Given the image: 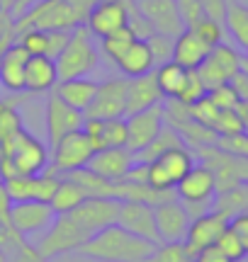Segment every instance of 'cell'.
<instances>
[{"mask_svg":"<svg viewBox=\"0 0 248 262\" xmlns=\"http://www.w3.org/2000/svg\"><path fill=\"white\" fill-rule=\"evenodd\" d=\"M229 228V216L219 211V209H212L207 214L197 216L190 221V228H188V235L182 243L188 245L190 253H200L202 248H210V245L217 243L224 231Z\"/></svg>","mask_w":248,"mask_h":262,"instance_id":"ac0fdd59","label":"cell"},{"mask_svg":"<svg viewBox=\"0 0 248 262\" xmlns=\"http://www.w3.org/2000/svg\"><path fill=\"white\" fill-rule=\"evenodd\" d=\"M231 85H234V90L239 93L241 100H246V102H248V73L239 71V73L231 78Z\"/></svg>","mask_w":248,"mask_h":262,"instance_id":"db71d44e","label":"cell"},{"mask_svg":"<svg viewBox=\"0 0 248 262\" xmlns=\"http://www.w3.org/2000/svg\"><path fill=\"white\" fill-rule=\"evenodd\" d=\"M15 3H17V0H0V10H8V12H12Z\"/></svg>","mask_w":248,"mask_h":262,"instance_id":"680465c9","label":"cell"},{"mask_svg":"<svg viewBox=\"0 0 248 262\" xmlns=\"http://www.w3.org/2000/svg\"><path fill=\"white\" fill-rule=\"evenodd\" d=\"M166 126V117H163V104H156L151 110L129 114L127 117V148L132 153L143 150L151 143L161 129Z\"/></svg>","mask_w":248,"mask_h":262,"instance_id":"2e32d148","label":"cell"},{"mask_svg":"<svg viewBox=\"0 0 248 262\" xmlns=\"http://www.w3.org/2000/svg\"><path fill=\"white\" fill-rule=\"evenodd\" d=\"M37 3H42V0H17V3H15V8H12V17L19 19L29 8H34Z\"/></svg>","mask_w":248,"mask_h":262,"instance_id":"11a10c76","label":"cell"},{"mask_svg":"<svg viewBox=\"0 0 248 262\" xmlns=\"http://www.w3.org/2000/svg\"><path fill=\"white\" fill-rule=\"evenodd\" d=\"M146 262H195V253H190L185 243H161Z\"/></svg>","mask_w":248,"mask_h":262,"instance_id":"d590c367","label":"cell"},{"mask_svg":"<svg viewBox=\"0 0 248 262\" xmlns=\"http://www.w3.org/2000/svg\"><path fill=\"white\" fill-rule=\"evenodd\" d=\"M210 51L212 47L204 44L192 29H182L173 41V61L180 63L182 68H188V71H195L204 58L210 56Z\"/></svg>","mask_w":248,"mask_h":262,"instance_id":"4316f807","label":"cell"},{"mask_svg":"<svg viewBox=\"0 0 248 262\" xmlns=\"http://www.w3.org/2000/svg\"><path fill=\"white\" fill-rule=\"evenodd\" d=\"M134 165V153L129 148H100L93 153V158L86 168H90L93 172L102 175L110 182H122L124 175L132 170Z\"/></svg>","mask_w":248,"mask_h":262,"instance_id":"603a6c76","label":"cell"},{"mask_svg":"<svg viewBox=\"0 0 248 262\" xmlns=\"http://www.w3.org/2000/svg\"><path fill=\"white\" fill-rule=\"evenodd\" d=\"M236 114L241 117V122H243V131L248 134V102L246 100H241V102L236 104Z\"/></svg>","mask_w":248,"mask_h":262,"instance_id":"9f6ffc18","label":"cell"},{"mask_svg":"<svg viewBox=\"0 0 248 262\" xmlns=\"http://www.w3.org/2000/svg\"><path fill=\"white\" fill-rule=\"evenodd\" d=\"M117 224L149 243L161 245V238L156 231V219H153V206L141 204V202H119Z\"/></svg>","mask_w":248,"mask_h":262,"instance_id":"ffe728a7","label":"cell"},{"mask_svg":"<svg viewBox=\"0 0 248 262\" xmlns=\"http://www.w3.org/2000/svg\"><path fill=\"white\" fill-rule=\"evenodd\" d=\"M207 95V88H204V83L200 80V75H197V71H190L188 73V83H185V88H182V93H180V100L182 104H192V102H197L200 97H204Z\"/></svg>","mask_w":248,"mask_h":262,"instance_id":"7dc6e473","label":"cell"},{"mask_svg":"<svg viewBox=\"0 0 248 262\" xmlns=\"http://www.w3.org/2000/svg\"><path fill=\"white\" fill-rule=\"evenodd\" d=\"M127 148V119L115 117V119H102V131H100V148Z\"/></svg>","mask_w":248,"mask_h":262,"instance_id":"e575fe53","label":"cell"},{"mask_svg":"<svg viewBox=\"0 0 248 262\" xmlns=\"http://www.w3.org/2000/svg\"><path fill=\"white\" fill-rule=\"evenodd\" d=\"M49 168V148L25 126L0 143V178L39 175Z\"/></svg>","mask_w":248,"mask_h":262,"instance_id":"7a4b0ae2","label":"cell"},{"mask_svg":"<svg viewBox=\"0 0 248 262\" xmlns=\"http://www.w3.org/2000/svg\"><path fill=\"white\" fill-rule=\"evenodd\" d=\"M115 66L119 68V73H122L124 78H136V75L151 73L153 68H156L151 51H149V44H146L143 39H136L132 47L117 58Z\"/></svg>","mask_w":248,"mask_h":262,"instance_id":"83f0119b","label":"cell"},{"mask_svg":"<svg viewBox=\"0 0 248 262\" xmlns=\"http://www.w3.org/2000/svg\"><path fill=\"white\" fill-rule=\"evenodd\" d=\"M83 199H88V196L83 194V189L78 187L76 182H71L68 178H61V182H58V187L49 204L54 209V214L58 216V214H71Z\"/></svg>","mask_w":248,"mask_h":262,"instance_id":"d6a6232c","label":"cell"},{"mask_svg":"<svg viewBox=\"0 0 248 262\" xmlns=\"http://www.w3.org/2000/svg\"><path fill=\"white\" fill-rule=\"evenodd\" d=\"M71 32H64V29H22V32H17V44L29 56L56 58L61 54V49L66 47Z\"/></svg>","mask_w":248,"mask_h":262,"instance_id":"44dd1931","label":"cell"},{"mask_svg":"<svg viewBox=\"0 0 248 262\" xmlns=\"http://www.w3.org/2000/svg\"><path fill=\"white\" fill-rule=\"evenodd\" d=\"M212 131L217 136H236V134H243V122L236 114V110H219L217 119L212 124Z\"/></svg>","mask_w":248,"mask_h":262,"instance_id":"74e56055","label":"cell"},{"mask_svg":"<svg viewBox=\"0 0 248 262\" xmlns=\"http://www.w3.org/2000/svg\"><path fill=\"white\" fill-rule=\"evenodd\" d=\"M241 63H243V54H241L236 47L231 44H217V47L210 51V56L204 58L195 71L200 75V80L204 83L207 93L217 85L231 83V78L241 71Z\"/></svg>","mask_w":248,"mask_h":262,"instance_id":"9c48e42d","label":"cell"},{"mask_svg":"<svg viewBox=\"0 0 248 262\" xmlns=\"http://www.w3.org/2000/svg\"><path fill=\"white\" fill-rule=\"evenodd\" d=\"M188 68H182L180 63L175 61H168V63H161L153 68V75H156V83H158V90L163 93L166 100H178L182 93V88L188 83Z\"/></svg>","mask_w":248,"mask_h":262,"instance_id":"f546056e","label":"cell"},{"mask_svg":"<svg viewBox=\"0 0 248 262\" xmlns=\"http://www.w3.org/2000/svg\"><path fill=\"white\" fill-rule=\"evenodd\" d=\"M29 54L19 47L17 41L10 44L0 54V88L8 93L17 95L25 93V68H27Z\"/></svg>","mask_w":248,"mask_h":262,"instance_id":"cb8c5ba5","label":"cell"},{"mask_svg":"<svg viewBox=\"0 0 248 262\" xmlns=\"http://www.w3.org/2000/svg\"><path fill=\"white\" fill-rule=\"evenodd\" d=\"M175 146H188V143L182 141V136L173 129V126L166 124L161 129V134H158L146 148L139 150V153H134V163H151V160H156L158 156H163L166 150L175 148Z\"/></svg>","mask_w":248,"mask_h":262,"instance_id":"1f68e13d","label":"cell"},{"mask_svg":"<svg viewBox=\"0 0 248 262\" xmlns=\"http://www.w3.org/2000/svg\"><path fill=\"white\" fill-rule=\"evenodd\" d=\"M175 5H178V15H180L185 29H192L202 17H207L200 0H175Z\"/></svg>","mask_w":248,"mask_h":262,"instance_id":"ee69618b","label":"cell"},{"mask_svg":"<svg viewBox=\"0 0 248 262\" xmlns=\"http://www.w3.org/2000/svg\"><path fill=\"white\" fill-rule=\"evenodd\" d=\"M19 129H22V114L17 104H12L10 100H0V143Z\"/></svg>","mask_w":248,"mask_h":262,"instance_id":"8d00e7d4","label":"cell"},{"mask_svg":"<svg viewBox=\"0 0 248 262\" xmlns=\"http://www.w3.org/2000/svg\"><path fill=\"white\" fill-rule=\"evenodd\" d=\"M68 216H71L83 231H88V233L93 235V233H97V231L107 228V226L117 224L119 202H117V199H110V196H88V199H83Z\"/></svg>","mask_w":248,"mask_h":262,"instance_id":"4fadbf2b","label":"cell"},{"mask_svg":"<svg viewBox=\"0 0 248 262\" xmlns=\"http://www.w3.org/2000/svg\"><path fill=\"white\" fill-rule=\"evenodd\" d=\"M175 196L178 202L185 206V211L190 219L207 214L214 209V199H217V185H214V175L207 165L195 163L190 172L175 185Z\"/></svg>","mask_w":248,"mask_h":262,"instance_id":"277c9868","label":"cell"},{"mask_svg":"<svg viewBox=\"0 0 248 262\" xmlns=\"http://www.w3.org/2000/svg\"><path fill=\"white\" fill-rule=\"evenodd\" d=\"M0 262H8V253H5L3 248H0Z\"/></svg>","mask_w":248,"mask_h":262,"instance_id":"91938a15","label":"cell"},{"mask_svg":"<svg viewBox=\"0 0 248 262\" xmlns=\"http://www.w3.org/2000/svg\"><path fill=\"white\" fill-rule=\"evenodd\" d=\"M214 245H217V248H219L221 253L226 255L231 262H243L248 257L246 248L241 245V241L236 238V233H234L231 228H226V231H224V233L217 238V243H214Z\"/></svg>","mask_w":248,"mask_h":262,"instance_id":"60d3db41","label":"cell"},{"mask_svg":"<svg viewBox=\"0 0 248 262\" xmlns=\"http://www.w3.org/2000/svg\"><path fill=\"white\" fill-rule=\"evenodd\" d=\"M12 262H49V260L42 257V253L34 248V243H29V241L22 238L17 243V248L12 250Z\"/></svg>","mask_w":248,"mask_h":262,"instance_id":"c3c4849f","label":"cell"},{"mask_svg":"<svg viewBox=\"0 0 248 262\" xmlns=\"http://www.w3.org/2000/svg\"><path fill=\"white\" fill-rule=\"evenodd\" d=\"M236 165H239L241 182H246V185H248V158H239V156H236Z\"/></svg>","mask_w":248,"mask_h":262,"instance_id":"6f0895ef","label":"cell"},{"mask_svg":"<svg viewBox=\"0 0 248 262\" xmlns=\"http://www.w3.org/2000/svg\"><path fill=\"white\" fill-rule=\"evenodd\" d=\"M243 63H248V49L243 51Z\"/></svg>","mask_w":248,"mask_h":262,"instance_id":"6125c7cd","label":"cell"},{"mask_svg":"<svg viewBox=\"0 0 248 262\" xmlns=\"http://www.w3.org/2000/svg\"><path fill=\"white\" fill-rule=\"evenodd\" d=\"M134 0H95L86 15L88 32L95 39H105L117 29L129 25V8Z\"/></svg>","mask_w":248,"mask_h":262,"instance_id":"8fae6325","label":"cell"},{"mask_svg":"<svg viewBox=\"0 0 248 262\" xmlns=\"http://www.w3.org/2000/svg\"><path fill=\"white\" fill-rule=\"evenodd\" d=\"M124 110H127V78L115 75L97 83L95 100L86 110V117L115 119V117H124Z\"/></svg>","mask_w":248,"mask_h":262,"instance_id":"5bb4252c","label":"cell"},{"mask_svg":"<svg viewBox=\"0 0 248 262\" xmlns=\"http://www.w3.org/2000/svg\"><path fill=\"white\" fill-rule=\"evenodd\" d=\"M61 175H56L51 168H47L39 175H15L5 180V187L12 202H51V196L56 192Z\"/></svg>","mask_w":248,"mask_h":262,"instance_id":"7c38bea8","label":"cell"},{"mask_svg":"<svg viewBox=\"0 0 248 262\" xmlns=\"http://www.w3.org/2000/svg\"><path fill=\"white\" fill-rule=\"evenodd\" d=\"M54 93L68 104L73 107L78 112L86 114V110L93 104L95 100V93H97V80H93L90 75L86 78H68V80H58Z\"/></svg>","mask_w":248,"mask_h":262,"instance_id":"484cf974","label":"cell"},{"mask_svg":"<svg viewBox=\"0 0 248 262\" xmlns=\"http://www.w3.org/2000/svg\"><path fill=\"white\" fill-rule=\"evenodd\" d=\"M88 238H90V233L83 231L71 216L58 214L56 219H54V224L39 235V241L34 243V248L42 253V257H47V260L51 262L54 257H61V255L78 253V248L86 243Z\"/></svg>","mask_w":248,"mask_h":262,"instance_id":"8992f818","label":"cell"},{"mask_svg":"<svg viewBox=\"0 0 248 262\" xmlns=\"http://www.w3.org/2000/svg\"><path fill=\"white\" fill-rule=\"evenodd\" d=\"M10 226L17 235H22L25 241L34 238V235H42L49 226L54 224V209L49 202H12L10 206Z\"/></svg>","mask_w":248,"mask_h":262,"instance_id":"30bf717a","label":"cell"},{"mask_svg":"<svg viewBox=\"0 0 248 262\" xmlns=\"http://www.w3.org/2000/svg\"><path fill=\"white\" fill-rule=\"evenodd\" d=\"M224 32L229 34L234 47L239 51L248 49V5L239 0H229L226 3V12H224Z\"/></svg>","mask_w":248,"mask_h":262,"instance_id":"f1b7e54d","label":"cell"},{"mask_svg":"<svg viewBox=\"0 0 248 262\" xmlns=\"http://www.w3.org/2000/svg\"><path fill=\"white\" fill-rule=\"evenodd\" d=\"M229 228L236 233V238L241 241V245L246 248L248 253V211H239L229 219Z\"/></svg>","mask_w":248,"mask_h":262,"instance_id":"681fc988","label":"cell"},{"mask_svg":"<svg viewBox=\"0 0 248 262\" xmlns=\"http://www.w3.org/2000/svg\"><path fill=\"white\" fill-rule=\"evenodd\" d=\"M93 143L83 131H71L66 136L51 146V153H49V168L54 170L56 175H68L78 168H86L90 158H93Z\"/></svg>","mask_w":248,"mask_h":262,"instance_id":"ba28073f","label":"cell"},{"mask_svg":"<svg viewBox=\"0 0 248 262\" xmlns=\"http://www.w3.org/2000/svg\"><path fill=\"white\" fill-rule=\"evenodd\" d=\"M153 219H156V231H158L161 243H182L192 221L185 206L178 202V196L153 206Z\"/></svg>","mask_w":248,"mask_h":262,"instance_id":"e0dca14e","label":"cell"},{"mask_svg":"<svg viewBox=\"0 0 248 262\" xmlns=\"http://www.w3.org/2000/svg\"><path fill=\"white\" fill-rule=\"evenodd\" d=\"M54 61H56L58 80L86 78V75L95 73V68L100 66V47L86 25H78L71 32L66 47L61 49V54Z\"/></svg>","mask_w":248,"mask_h":262,"instance_id":"3957f363","label":"cell"},{"mask_svg":"<svg viewBox=\"0 0 248 262\" xmlns=\"http://www.w3.org/2000/svg\"><path fill=\"white\" fill-rule=\"evenodd\" d=\"M86 22V15L68 0H42L17 19V32L22 29H64L71 32Z\"/></svg>","mask_w":248,"mask_h":262,"instance_id":"5b68a950","label":"cell"},{"mask_svg":"<svg viewBox=\"0 0 248 262\" xmlns=\"http://www.w3.org/2000/svg\"><path fill=\"white\" fill-rule=\"evenodd\" d=\"M195 262H231V260L221 253L217 245H210V248H202L200 253H195Z\"/></svg>","mask_w":248,"mask_h":262,"instance_id":"816d5d0a","label":"cell"},{"mask_svg":"<svg viewBox=\"0 0 248 262\" xmlns=\"http://www.w3.org/2000/svg\"><path fill=\"white\" fill-rule=\"evenodd\" d=\"M134 5L149 19L156 34H166V37L175 39L185 29L180 15H178L175 0H134Z\"/></svg>","mask_w":248,"mask_h":262,"instance_id":"d6986e66","label":"cell"},{"mask_svg":"<svg viewBox=\"0 0 248 262\" xmlns=\"http://www.w3.org/2000/svg\"><path fill=\"white\" fill-rule=\"evenodd\" d=\"M17 41V19L12 17V12L0 10V54Z\"/></svg>","mask_w":248,"mask_h":262,"instance_id":"bcb514c9","label":"cell"},{"mask_svg":"<svg viewBox=\"0 0 248 262\" xmlns=\"http://www.w3.org/2000/svg\"><path fill=\"white\" fill-rule=\"evenodd\" d=\"M241 71H243V73H248V63H241Z\"/></svg>","mask_w":248,"mask_h":262,"instance_id":"94428289","label":"cell"},{"mask_svg":"<svg viewBox=\"0 0 248 262\" xmlns=\"http://www.w3.org/2000/svg\"><path fill=\"white\" fill-rule=\"evenodd\" d=\"M195 163H197V158H195L192 148L175 146V148L166 150L163 156H158L156 160L146 163V182L156 189L168 192L190 172V168Z\"/></svg>","mask_w":248,"mask_h":262,"instance_id":"52a82bcc","label":"cell"},{"mask_svg":"<svg viewBox=\"0 0 248 262\" xmlns=\"http://www.w3.org/2000/svg\"><path fill=\"white\" fill-rule=\"evenodd\" d=\"M192 32H195L204 44H210L212 49L217 47V44H224V25L212 17H202L200 22L192 27Z\"/></svg>","mask_w":248,"mask_h":262,"instance_id":"f35d334b","label":"cell"},{"mask_svg":"<svg viewBox=\"0 0 248 262\" xmlns=\"http://www.w3.org/2000/svg\"><path fill=\"white\" fill-rule=\"evenodd\" d=\"M61 178H68L71 182H76L86 196H110V199H115V182L105 180L90 168H78L73 172H68V175H61Z\"/></svg>","mask_w":248,"mask_h":262,"instance_id":"4dcf8cb0","label":"cell"},{"mask_svg":"<svg viewBox=\"0 0 248 262\" xmlns=\"http://www.w3.org/2000/svg\"><path fill=\"white\" fill-rule=\"evenodd\" d=\"M134 41H136V37H134V32L129 27L117 29L112 34H107L105 39H100V56H105V58H110L112 63H117V58L122 56Z\"/></svg>","mask_w":248,"mask_h":262,"instance_id":"836d02e7","label":"cell"},{"mask_svg":"<svg viewBox=\"0 0 248 262\" xmlns=\"http://www.w3.org/2000/svg\"><path fill=\"white\" fill-rule=\"evenodd\" d=\"M86 114L68 107L54 90L49 93L47 104H44V124H47V141L49 146H54L61 136H66L71 131H78L83 126Z\"/></svg>","mask_w":248,"mask_h":262,"instance_id":"9a60e30c","label":"cell"},{"mask_svg":"<svg viewBox=\"0 0 248 262\" xmlns=\"http://www.w3.org/2000/svg\"><path fill=\"white\" fill-rule=\"evenodd\" d=\"M10 206H12V199L8 194V187H5V180L0 178V221L10 224Z\"/></svg>","mask_w":248,"mask_h":262,"instance_id":"f5cc1de1","label":"cell"},{"mask_svg":"<svg viewBox=\"0 0 248 262\" xmlns=\"http://www.w3.org/2000/svg\"><path fill=\"white\" fill-rule=\"evenodd\" d=\"M146 44H149V51H151L153 56V63L161 66V63H168L173 61V37H166V34H156L153 32L149 39H143Z\"/></svg>","mask_w":248,"mask_h":262,"instance_id":"ab89813d","label":"cell"},{"mask_svg":"<svg viewBox=\"0 0 248 262\" xmlns=\"http://www.w3.org/2000/svg\"><path fill=\"white\" fill-rule=\"evenodd\" d=\"M153 250H156L153 243L129 233L119 224H112L90 235L78 248V255L95 262H146Z\"/></svg>","mask_w":248,"mask_h":262,"instance_id":"6da1fadb","label":"cell"},{"mask_svg":"<svg viewBox=\"0 0 248 262\" xmlns=\"http://www.w3.org/2000/svg\"><path fill=\"white\" fill-rule=\"evenodd\" d=\"M163 93L158 90V83H156V75L143 73L136 75V78H127V110L124 114H136L143 112V110H151L156 104H163Z\"/></svg>","mask_w":248,"mask_h":262,"instance_id":"7402d4cb","label":"cell"},{"mask_svg":"<svg viewBox=\"0 0 248 262\" xmlns=\"http://www.w3.org/2000/svg\"><path fill=\"white\" fill-rule=\"evenodd\" d=\"M212 102L217 104L219 110H236V104L241 102L239 93L234 90V85L231 83H224V85H217V88H212L210 93H207Z\"/></svg>","mask_w":248,"mask_h":262,"instance_id":"7bdbcfd3","label":"cell"},{"mask_svg":"<svg viewBox=\"0 0 248 262\" xmlns=\"http://www.w3.org/2000/svg\"><path fill=\"white\" fill-rule=\"evenodd\" d=\"M58 83L56 61L49 56H29L25 68V90L27 93H51Z\"/></svg>","mask_w":248,"mask_h":262,"instance_id":"d4e9b609","label":"cell"},{"mask_svg":"<svg viewBox=\"0 0 248 262\" xmlns=\"http://www.w3.org/2000/svg\"><path fill=\"white\" fill-rule=\"evenodd\" d=\"M217 148L226 150L231 156H239V158H248V134H236V136H217Z\"/></svg>","mask_w":248,"mask_h":262,"instance_id":"f6af8a7d","label":"cell"},{"mask_svg":"<svg viewBox=\"0 0 248 262\" xmlns=\"http://www.w3.org/2000/svg\"><path fill=\"white\" fill-rule=\"evenodd\" d=\"M200 3L207 17L217 19V22H224V12H226V3L229 0H200Z\"/></svg>","mask_w":248,"mask_h":262,"instance_id":"f907efd6","label":"cell"},{"mask_svg":"<svg viewBox=\"0 0 248 262\" xmlns=\"http://www.w3.org/2000/svg\"><path fill=\"white\" fill-rule=\"evenodd\" d=\"M190 114L195 122H200L202 126H207V129H212V124H214V119H217V114H219V107L212 102L210 97L204 95V97H200L197 102L190 104Z\"/></svg>","mask_w":248,"mask_h":262,"instance_id":"b9f144b4","label":"cell"}]
</instances>
